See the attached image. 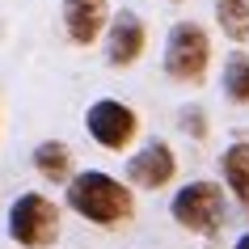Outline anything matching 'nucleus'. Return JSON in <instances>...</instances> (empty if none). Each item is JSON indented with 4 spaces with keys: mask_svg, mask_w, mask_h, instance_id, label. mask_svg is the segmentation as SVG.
Returning <instances> with one entry per match:
<instances>
[{
    "mask_svg": "<svg viewBox=\"0 0 249 249\" xmlns=\"http://www.w3.org/2000/svg\"><path fill=\"white\" fill-rule=\"evenodd\" d=\"M220 173H224V186L232 190V198L249 211V144H245V140H236V144L224 148Z\"/></svg>",
    "mask_w": 249,
    "mask_h": 249,
    "instance_id": "nucleus-9",
    "label": "nucleus"
},
{
    "mask_svg": "<svg viewBox=\"0 0 249 249\" xmlns=\"http://www.w3.org/2000/svg\"><path fill=\"white\" fill-rule=\"evenodd\" d=\"M215 21L232 42L249 38V0H215Z\"/></svg>",
    "mask_w": 249,
    "mask_h": 249,
    "instance_id": "nucleus-12",
    "label": "nucleus"
},
{
    "mask_svg": "<svg viewBox=\"0 0 249 249\" xmlns=\"http://www.w3.org/2000/svg\"><path fill=\"white\" fill-rule=\"evenodd\" d=\"M144 47H148V26H144V17H140V13L123 9V13L110 17V30H106V59H110L114 68L140 64Z\"/></svg>",
    "mask_w": 249,
    "mask_h": 249,
    "instance_id": "nucleus-6",
    "label": "nucleus"
},
{
    "mask_svg": "<svg viewBox=\"0 0 249 249\" xmlns=\"http://www.w3.org/2000/svg\"><path fill=\"white\" fill-rule=\"evenodd\" d=\"M182 127L190 135H207V114H203L198 106H186V110H182Z\"/></svg>",
    "mask_w": 249,
    "mask_h": 249,
    "instance_id": "nucleus-13",
    "label": "nucleus"
},
{
    "mask_svg": "<svg viewBox=\"0 0 249 249\" xmlns=\"http://www.w3.org/2000/svg\"><path fill=\"white\" fill-rule=\"evenodd\" d=\"M34 169H38L47 182H68V178H76V173H72V148L59 144V140L34 144Z\"/></svg>",
    "mask_w": 249,
    "mask_h": 249,
    "instance_id": "nucleus-10",
    "label": "nucleus"
},
{
    "mask_svg": "<svg viewBox=\"0 0 249 249\" xmlns=\"http://www.w3.org/2000/svg\"><path fill=\"white\" fill-rule=\"evenodd\" d=\"M224 97L232 106H249V55L232 51L224 59Z\"/></svg>",
    "mask_w": 249,
    "mask_h": 249,
    "instance_id": "nucleus-11",
    "label": "nucleus"
},
{
    "mask_svg": "<svg viewBox=\"0 0 249 249\" xmlns=\"http://www.w3.org/2000/svg\"><path fill=\"white\" fill-rule=\"evenodd\" d=\"M64 30L76 47H93L110 30V4L106 0H64Z\"/></svg>",
    "mask_w": 249,
    "mask_h": 249,
    "instance_id": "nucleus-8",
    "label": "nucleus"
},
{
    "mask_svg": "<svg viewBox=\"0 0 249 249\" xmlns=\"http://www.w3.org/2000/svg\"><path fill=\"white\" fill-rule=\"evenodd\" d=\"M173 173H178V157H173V148L160 144V140H152V144H144L135 157H127V182H131L135 190H160V186L173 182Z\"/></svg>",
    "mask_w": 249,
    "mask_h": 249,
    "instance_id": "nucleus-7",
    "label": "nucleus"
},
{
    "mask_svg": "<svg viewBox=\"0 0 249 249\" xmlns=\"http://www.w3.org/2000/svg\"><path fill=\"white\" fill-rule=\"evenodd\" d=\"M9 236L21 249H51L59 241V207L38 190L21 195L9 207Z\"/></svg>",
    "mask_w": 249,
    "mask_h": 249,
    "instance_id": "nucleus-3",
    "label": "nucleus"
},
{
    "mask_svg": "<svg viewBox=\"0 0 249 249\" xmlns=\"http://www.w3.org/2000/svg\"><path fill=\"white\" fill-rule=\"evenodd\" d=\"M68 207L97 228H118L135 215V195L127 190V182H118L110 173L85 169L68 182Z\"/></svg>",
    "mask_w": 249,
    "mask_h": 249,
    "instance_id": "nucleus-1",
    "label": "nucleus"
},
{
    "mask_svg": "<svg viewBox=\"0 0 249 249\" xmlns=\"http://www.w3.org/2000/svg\"><path fill=\"white\" fill-rule=\"evenodd\" d=\"M169 211L186 232H215L224 220V190L215 182H186L173 195Z\"/></svg>",
    "mask_w": 249,
    "mask_h": 249,
    "instance_id": "nucleus-5",
    "label": "nucleus"
},
{
    "mask_svg": "<svg viewBox=\"0 0 249 249\" xmlns=\"http://www.w3.org/2000/svg\"><path fill=\"white\" fill-rule=\"evenodd\" d=\"M232 249H249V232H241V236H236V245Z\"/></svg>",
    "mask_w": 249,
    "mask_h": 249,
    "instance_id": "nucleus-14",
    "label": "nucleus"
},
{
    "mask_svg": "<svg viewBox=\"0 0 249 249\" xmlns=\"http://www.w3.org/2000/svg\"><path fill=\"white\" fill-rule=\"evenodd\" d=\"M165 76L178 85H198L211 68V38L198 21H178L165 38Z\"/></svg>",
    "mask_w": 249,
    "mask_h": 249,
    "instance_id": "nucleus-2",
    "label": "nucleus"
},
{
    "mask_svg": "<svg viewBox=\"0 0 249 249\" xmlns=\"http://www.w3.org/2000/svg\"><path fill=\"white\" fill-rule=\"evenodd\" d=\"M85 131L93 144L110 148V152H127L140 135V114L131 106H123L118 97H102L85 110Z\"/></svg>",
    "mask_w": 249,
    "mask_h": 249,
    "instance_id": "nucleus-4",
    "label": "nucleus"
}]
</instances>
